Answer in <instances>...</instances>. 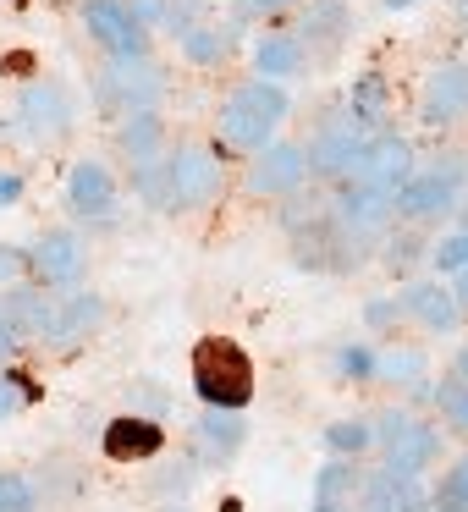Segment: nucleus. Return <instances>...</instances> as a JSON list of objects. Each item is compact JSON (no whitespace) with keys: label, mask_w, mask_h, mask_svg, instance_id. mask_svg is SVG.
I'll return each mask as SVG.
<instances>
[{"label":"nucleus","mask_w":468,"mask_h":512,"mask_svg":"<svg viewBox=\"0 0 468 512\" xmlns=\"http://www.w3.org/2000/svg\"><path fill=\"white\" fill-rule=\"evenodd\" d=\"M193 391L204 397V408H232L243 413L248 397H254V364L237 342L226 336H204L193 347Z\"/></svg>","instance_id":"1"},{"label":"nucleus","mask_w":468,"mask_h":512,"mask_svg":"<svg viewBox=\"0 0 468 512\" xmlns=\"http://www.w3.org/2000/svg\"><path fill=\"white\" fill-rule=\"evenodd\" d=\"M281 116H287V94H281L276 83L259 78V83H243V89L221 105V133H226V144L265 155L270 133L281 127Z\"/></svg>","instance_id":"2"},{"label":"nucleus","mask_w":468,"mask_h":512,"mask_svg":"<svg viewBox=\"0 0 468 512\" xmlns=\"http://www.w3.org/2000/svg\"><path fill=\"white\" fill-rule=\"evenodd\" d=\"M375 441H380V452H386V468L402 479H424V468L441 457V430L413 419L408 408L375 413Z\"/></svg>","instance_id":"3"},{"label":"nucleus","mask_w":468,"mask_h":512,"mask_svg":"<svg viewBox=\"0 0 468 512\" xmlns=\"http://www.w3.org/2000/svg\"><path fill=\"white\" fill-rule=\"evenodd\" d=\"M463 171H468V155H441V166H430L424 177H413L397 193V215H408V221H441L446 210H457Z\"/></svg>","instance_id":"4"},{"label":"nucleus","mask_w":468,"mask_h":512,"mask_svg":"<svg viewBox=\"0 0 468 512\" xmlns=\"http://www.w3.org/2000/svg\"><path fill=\"white\" fill-rule=\"evenodd\" d=\"M83 28H89L116 61L144 50V23H138V12L127 0H89V6H83Z\"/></svg>","instance_id":"5"},{"label":"nucleus","mask_w":468,"mask_h":512,"mask_svg":"<svg viewBox=\"0 0 468 512\" xmlns=\"http://www.w3.org/2000/svg\"><path fill=\"white\" fill-rule=\"evenodd\" d=\"M353 182H364V188H380V193H391V199H397V193L413 182V149L402 144V138L380 133L375 144H369L364 155H358Z\"/></svg>","instance_id":"6"},{"label":"nucleus","mask_w":468,"mask_h":512,"mask_svg":"<svg viewBox=\"0 0 468 512\" xmlns=\"http://www.w3.org/2000/svg\"><path fill=\"white\" fill-rule=\"evenodd\" d=\"M375 138H380L375 127H364L353 111H347V116H336V122L325 127V133L303 149V155H309V166H320V171H353L358 155H364Z\"/></svg>","instance_id":"7"},{"label":"nucleus","mask_w":468,"mask_h":512,"mask_svg":"<svg viewBox=\"0 0 468 512\" xmlns=\"http://www.w3.org/2000/svg\"><path fill=\"white\" fill-rule=\"evenodd\" d=\"M457 116H468V67L463 61H446V67H435L419 89V122L446 127V122H457Z\"/></svg>","instance_id":"8"},{"label":"nucleus","mask_w":468,"mask_h":512,"mask_svg":"<svg viewBox=\"0 0 468 512\" xmlns=\"http://www.w3.org/2000/svg\"><path fill=\"white\" fill-rule=\"evenodd\" d=\"M171 182H177V210H199L221 193V160L210 149H177L171 155Z\"/></svg>","instance_id":"9"},{"label":"nucleus","mask_w":468,"mask_h":512,"mask_svg":"<svg viewBox=\"0 0 468 512\" xmlns=\"http://www.w3.org/2000/svg\"><path fill=\"white\" fill-rule=\"evenodd\" d=\"M105 457L111 463H144V457H155L160 446H166V430H160L155 419H144V413H122V419L105 424Z\"/></svg>","instance_id":"10"},{"label":"nucleus","mask_w":468,"mask_h":512,"mask_svg":"<svg viewBox=\"0 0 468 512\" xmlns=\"http://www.w3.org/2000/svg\"><path fill=\"white\" fill-rule=\"evenodd\" d=\"M67 210L83 215V221H105L116 210V182L100 160H78L67 177Z\"/></svg>","instance_id":"11"},{"label":"nucleus","mask_w":468,"mask_h":512,"mask_svg":"<svg viewBox=\"0 0 468 512\" xmlns=\"http://www.w3.org/2000/svg\"><path fill=\"white\" fill-rule=\"evenodd\" d=\"M17 111H23V127L34 138H61L72 127V100H67L61 83H28Z\"/></svg>","instance_id":"12"},{"label":"nucleus","mask_w":468,"mask_h":512,"mask_svg":"<svg viewBox=\"0 0 468 512\" xmlns=\"http://www.w3.org/2000/svg\"><path fill=\"white\" fill-rule=\"evenodd\" d=\"M28 270H34L45 287H72L83 276V243L72 232H45L28 254Z\"/></svg>","instance_id":"13"},{"label":"nucleus","mask_w":468,"mask_h":512,"mask_svg":"<svg viewBox=\"0 0 468 512\" xmlns=\"http://www.w3.org/2000/svg\"><path fill=\"white\" fill-rule=\"evenodd\" d=\"M309 171V155L298 144H270L265 155L248 166V193H292Z\"/></svg>","instance_id":"14"},{"label":"nucleus","mask_w":468,"mask_h":512,"mask_svg":"<svg viewBox=\"0 0 468 512\" xmlns=\"http://www.w3.org/2000/svg\"><path fill=\"white\" fill-rule=\"evenodd\" d=\"M402 309H408L413 320L424 325V331H435V336L457 331V320H463V303H457V292L441 287V281H413V287L402 292Z\"/></svg>","instance_id":"15"},{"label":"nucleus","mask_w":468,"mask_h":512,"mask_svg":"<svg viewBox=\"0 0 468 512\" xmlns=\"http://www.w3.org/2000/svg\"><path fill=\"white\" fill-rule=\"evenodd\" d=\"M358 512H424V485L380 468V474H369L364 490H358Z\"/></svg>","instance_id":"16"},{"label":"nucleus","mask_w":468,"mask_h":512,"mask_svg":"<svg viewBox=\"0 0 468 512\" xmlns=\"http://www.w3.org/2000/svg\"><path fill=\"white\" fill-rule=\"evenodd\" d=\"M391 210H397V199H391V193H380V188H364V182H353V188L336 199L342 226H347V232H358V237L380 232V226L391 221Z\"/></svg>","instance_id":"17"},{"label":"nucleus","mask_w":468,"mask_h":512,"mask_svg":"<svg viewBox=\"0 0 468 512\" xmlns=\"http://www.w3.org/2000/svg\"><path fill=\"white\" fill-rule=\"evenodd\" d=\"M111 89H122V100L133 105V111H149V100L160 94V72L149 67L144 56H127L122 67L111 72Z\"/></svg>","instance_id":"18"},{"label":"nucleus","mask_w":468,"mask_h":512,"mask_svg":"<svg viewBox=\"0 0 468 512\" xmlns=\"http://www.w3.org/2000/svg\"><path fill=\"white\" fill-rule=\"evenodd\" d=\"M199 435H204V452L210 457H232L237 446H243L248 424H243V413H232V408H210L199 424Z\"/></svg>","instance_id":"19"},{"label":"nucleus","mask_w":468,"mask_h":512,"mask_svg":"<svg viewBox=\"0 0 468 512\" xmlns=\"http://www.w3.org/2000/svg\"><path fill=\"white\" fill-rule=\"evenodd\" d=\"M160 133H166V127H160L155 111H133V116L122 122V149H127V160H138V166H144V160H160Z\"/></svg>","instance_id":"20"},{"label":"nucleus","mask_w":468,"mask_h":512,"mask_svg":"<svg viewBox=\"0 0 468 512\" xmlns=\"http://www.w3.org/2000/svg\"><path fill=\"white\" fill-rule=\"evenodd\" d=\"M105 314V303L94 298V292H78V298L67 303V309H56V325H50V342H72V336L94 331Z\"/></svg>","instance_id":"21"},{"label":"nucleus","mask_w":468,"mask_h":512,"mask_svg":"<svg viewBox=\"0 0 468 512\" xmlns=\"http://www.w3.org/2000/svg\"><path fill=\"white\" fill-rule=\"evenodd\" d=\"M254 67L265 72V83L298 78V72H303V45H298V39H265V45L254 50Z\"/></svg>","instance_id":"22"},{"label":"nucleus","mask_w":468,"mask_h":512,"mask_svg":"<svg viewBox=\"0 0 468 512\" xmlns=\"http://www.w3.org/2000/svg\"><path fill=\"white\" fill-rule=\"evenodd\" d=\"M133 188L144 193V204L155 210H177V182H171V160H144L133 171Z\"/></svg>","instance_id":"23"},{"label":"nucleus","mask_w":468,"mask_h":512,"mask_svg":"<svg viewBox=\"0 0 468 512\" xmlns=\"http://www.w3.org/2000/svg\"><path fill=\"white\" fill-rule=\"evenodd\" d=\"M424 375H430V358L424 353H408V347H391V353H380V369L375 380H391V386H424Z\"/></svg>","instance_id":"24"},{"label":"nucleus","mask_w":468,"mask_h":512,"mask_svg":"<svg viewBox=\"0 0 468 512\" xmlns=\"http://www.w3.org/2000/svg\"><path fill=\"white\" fill-rule=\"evenodd\" d=\"M325 446H331L336 457H358L375 446V419H336L325 424Z\"/></svg>","instance_id":"25"},{"label":"nucleus","mask_w":468,"mask_h":512,"mask_svg":"<svg viewBox=\"0 0 468 512\" xmlns=\"http://www.w3.org/2000/svg\"><path fill=\"white\" fill-rule=\"evenodd\" d=\"M435 512H468V457L446 468L441 490H435Z\"/></svg>","instance_id":"26"},{"label":"nucleus","mask_w":468,"mask_h":512,"mask_svg":"<svg viewBox=\"0 0 468 512\" xmlns=\"http://www.w3.org/2000/svg\"><path fill=\"white\" fill-rule=\"evenodd\" d=\"M309 34H320L325 45H336V39H342V28H347V12H342V0H314L309 6Z\"/></svg>","instance_id":"27"},{"label":"nucleus","mask_w":468,"mask_h":512,"mask_svg":"<svg viewBox=\"0 0 468 512\" xmlns=\"http://www.w3.org/2000/svg\"><path fill=\"white\" fill-rule=\"evenodd\" d=\"M182 50H188L193 61H221L226 56V39H221V28L188 23V28H182Z\"/></svg>","instance_id":"28"},{"label":"nucleus","mask_w":468,"mask_h":512,"mask_svg":"<svg viewBox=\"0 0 468 512\" xmlns=\"http://www.w3.org/2000/svg\"><path fill=\"white\" fill-rule=\"evenodd\" d=\"M375 369H380V358L369 353L364 342H347L342 353H336V375L342 380H375Z\"/></svg>","instance_id":"29"},{"label":"nucleus","mask_w":468,"mask_h":512,"mask_svg":"<svg viewBox=\"0 0 468 512\" xmlns=\"http://www.w3.org/2000/svg\"><path fill=\"white\" fill-rule=\"evenodd\" d=\"M430 265L441 270H468V232H452V237H441V243L430 248Z\"/></svg>","instance_id":"30"},{"label":"nucleus","mask_w":468,"mask_h":512,"mask_svg":"<svg viewBox=\"0 0 468 512\" xmlns=\"http://www.w3.org/2000/svg\"><path fill=\"white\" fill-rule=\"evenodd\" d=\"M0 512H34V485L23 474H0Z\"/></svg>","instance_id":"31"},{"label":"nucleus","mask_w":468,"mask_h":512,"mask_svg":"<svg viewBox=\"0 0 468 512\" xmlns=\"http://www.w3.org/2000/svg\"><path fill=\"white\" fill-rule=\"evenodd\" d=\"M23 408H28V386H23V375H0V424H12Z\"/></svg>","instance_id":"32"},{"label":"nucleus","mask_w":468,"mask_h":512,"mask_svg":"<svg viewBox=\"0 0 468 512\" xmlns=\"http://www.w3.org/2000/svg\"><path fill=\"white\" fill-rule=\"evenodd\" d=\"M23 270H28V254H23V248H6V243H0V281H17Z\"/></svg>","instance_id":"33"},{"label":"nucleus","mask_w":468,"mask_h":512,"mask_svg":"<svg viewBox=\"0 0 468 512\" xmlns=\"http://www.w3.org/2000/svg\"><path fill=\"white\" fill-rule=\"evenodd\" d=\"M17 199H23V177H12V171H0V210H12Z\"/></svg>","instance_id":"34"},{"label":"nucleus","mask_w":468,"mask_h":512,"mask_svg":"<svg viewBox=\"0 0 468 512\" xmlns=\"http://www.w3.org/2000/svg\"><path fill=\"white\" fill-rule=\"evenodd\" d=\"M17 336H23V331H17V325L6 320V314H0V358H6V353L17 347Z\"/></svg>","instance_id":"35"},{"label":"nucleus","mask_w":468,"mask_h":512,"mask_svg":"<svg viewBox=\"0 0 468 512\" xmlns=\"http://www.w3.org/2000/svg\"><path fill=\"white\" fill-rule=\"evenodd\" d=\"M248 12H281V6H292V0H243Z\"/></svg>","instance_id":"36"},{"label":"nucleus","mask_w":468,"mask_h":512,"mask_svg":"<svg viewBox=\"0 0 468 512\" xmlns=\"http://www.w3.org/2000/svg\"><path fill=\"white\" fill-rule=\"evenodd\" d=\"M314 512H358V501H314Z\"/></svg>","instance_id":"37"},{"label":"nucleus","mask_w":468,"mask_h":512,"mask_svg":"<svg viewBox=\"0 0 468 512\" xmlns=\"http://www.w3.org/2000/svg\"><path fill=\"white\" fill-rule=\"evenodd\" d=\"M452 292H457V303L468 309V270H457V287H452Z\"/></svg>","instance_id":"38"},{"label":"nucleus","mask_w":468,"mask_h":512,"mask_svg":"<svg viewBox=\"0 0 468 512\" xmlns=\"http://www.w3.org/2000/svg\"><path fill=\"white\" fill-rule=\"evenodd\" d=\"M457 375L468 380V336H463V353H457Z\"/></svg>","instance_id":"39"},{"label":"nucleus","mask_w":468,"mask_h":512,"mask_svg":"<svg viewBox=\"0 0 468 512\" xmlns=\"http://www.w3.org/2000/svg\"><path fill=\"white\" fill-rule=\"evenodd\" d=\"M386 6H391V12H402V6H413V0H386Z\"/></svg>","instance_id":"40"},{"label":"nucleus","mask_w":468,"mask_h":512,"mask_svg":"<svg viewBox=\"0 0 468 512\" xmlns=\"http://www.w3.org/2000/svg\"><path fill=\"white\" fill-rule=\"evenodd\" d=\"M166 512H188V507H182V501H177V507H166Z\"/></svg>","instance_id":"41"},{"label":"nucleus","mask_w":468,"mask_h":512,"mask_svg":"<svg viewBox=\"0 0 468 512\" xmlns=\"http://www.w3.org/2000/svg\"><path fill=\"white\" fill-rule=\"evenodd\" d=\"M463 17H468V0H463Z\"/></svg>","instance_id":"42"}]
</instances>
